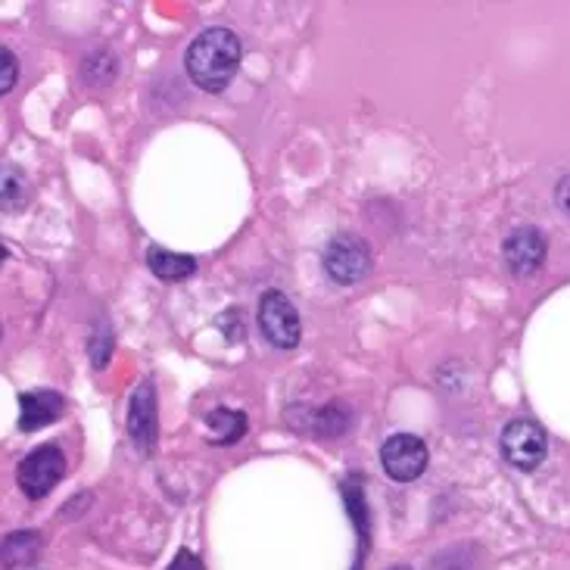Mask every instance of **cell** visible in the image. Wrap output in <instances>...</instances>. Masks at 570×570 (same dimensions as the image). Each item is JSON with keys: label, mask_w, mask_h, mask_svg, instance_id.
<instances>
[{"label": "cell", "mask_w": 570, "mask_h": 570, "mask_svg": "<svg viewBox=\"0 0 570 570\" xmlns=\"http://www.w3.org/2000/svg\"><path fill=\"white\" fill-rule=\"evenodd\" d=\"M185 66L190 81L200 91H225L232 85L237 66H240V41H237V35L232 29H222V26L200 31L190 41V47H187Z\"/></svg>", "instance_id": "6da1fadb"}, {"label": "cell", "mask_w": 570, "mask_h": 570, "mask_svg": "<svg viewBox=\"0 0 570 570\" xmlns=\"http://www.w3.org/2000/svg\"><path fill=\"white\" fill-rule=\"evenodd\" d=\"M324 275L334 284H358L368 275L371 268V249L358 234H334L324 247Z\"/></svg>", "instance_id": "7a4b0ae2"}, {"label": "cell", "mask_w": 570, "mask_h": 570, "mask_svg": "<svg viewBox=\"0 0 570 570\" xmlns=\"http://www.w3.org/2000/svg\"><path fill=\"white\" fill-rule=\"evenodd\" d=\"M499 446H502L505 462L514 464L518 471H537L546 459V452H549V436H546V428L537 421L514 417L505 424Z\"/></svg>", "instance_id": "3957f363"}, {"label": "cell", "mask_w": 570, "mask_h": 570, "mask_svg": "<svg viewBox=\"0 0 570 570\" xmlns=\"http://www.w3.org/2000/svg\"><path fill=\"white\" fill-rule=\"evenodd\" d=\"M259 331L265 340L278 350H293L303 340V322L299 312L281 291H265L259 299Z\"/></svg>", "instance_id": "277c9868"}, {"label": "cell", "mask_w": 570, "mask_h": 570, "mask_svg": "<svg viewBox=\"0 0 570 570\" xmlns=\"http://www.w3.org/2000/svg\"><path fill=\"white\" fill-rule=\"evenodd\" d=\"M62 474H66V455H62L60 446L47 443V446H38L19 462L16 483L29 499H45L60 483Z\"/></svg>", "instance_id": "5b68a950"}, {"label": "cell", "mask_w": 570, "mask_h": 570, "mask_svg": "<svg viewBox=\"0 0 570 570\" xmlns=\"http://www.w3.org/2000/svg\"><path fill=\"white\" fill-rule=\"evenodd\" d=\"M428 462H431L428 443L415 433H393L381 446V464L396 483H412L421 478L428 471Z\"/></svg>", "instance_id": "8992f818"}, {"label": "cell", "mask_w": 570, "mask_h": 570, "mask_svg": "<svg viewBox=\"0 0 570 570\" xmlns=\"http://www.w3.org/2000/svg\"><path fill=\"white\" fill-rule=\"evenodd\" d=\"M128 436L144 459H150L159 443V417H156V390L154 381L144 384L131 393L128 405Z\"/></svg>", "instance_id": "52a82bcc"}, {"label": "cell", "mask_w": 570, "mask_h": 570, "mask_svg": "<svg viewBox=\"0 0 570 570\" xmlns=\"http://www.w3.org/2000/svg\"><path fill=\"white\" fill-rule=\"evenodd\" d=\"M502 256L514 278H530L537 275L546 263V237L530 225H521L505 237L502 244Z\"/></svg>", "instance_id": "ba28073f"}, {"label": "cell", "mask_w": 570, "mask_h": 570, "mask_svg": "<svg viewBox=\"0 0 570 570\" xmlns=\"http://www.w3.org/2000/svg\"><path fill=\"white\" fill-rule=\"evenodd\" d=\"M62 396L53 390H29L19 396V431H41L62 415Z\"/></svg>", "instance_id": "9c48e42d"}, {"label": "cell", "mask_w": 570, "mask_h": 570, "mask_svg": "<svg viewBox=\"0 0 570 570\" xmlns=\"http://www.w3.org/2000/svg\"><path fill=\"white\" fill-rule=\"evenodd\" d=\"M147 265L159 281H185L197 272V259L194 256H185V253H171L166 247H150L147 249Z\"/></svg>", "instance_id": "30bf717a"}, {"label": "cell", "mask_w": 570, "mask_h": 570, "mask_svg": "<svg viewBox=\"0 0 570 570\" xmlns=\"http://www.w3.org/2000/svg\"><path fill=\"white\" fill-rule=\"evenodd\" d=\"M206 428H209L206 440L213 446H232V443H237L247 433V415L234 412V409H213L206 415Z\"/></svg>", "instance_id": "8fae6325"}, {"label": "cell", "mask_w": 570, "mask_h": 570, "mask_svg": "<svg viewBox=\"0 0 570 570\" xmlns=\"http://www.w3.org/2000/svg\"><path fill=\"white\" fill-rule=\"evenodd\" d=\"M38 549H41V540L38 533L31 530H16L3 542V568L7 570H22L29 568L31 561L38 558Z\"/></svg>", "instance_id": "7c38bea8"}, {"label": "cell", "mask_w": 570, "mask_h": 570, "mask_svg": "<svg viewBox=\"0 0 570 570\" xmlns=\"http://www.w3.org/2000/svg\"><path fill=\"white\" fill-rule=\"evenodd\" d=\"M350 428H353V415L343 405H324L322 412L315 415V431H318V436H340V433H346Z\"/></svg>", "instance_id": "4fadbf2b"}, {"label": "cell", "mask_w": 570, "mask_h": 570, "mask_svg": "<svg viewBox=\"0 0 570 570\" xmlns=\"http://www.w3.org/2000/svg\"><path fill=\"white\" fill-rule=\"evenodd\" d=\"M428 570H478V552L471 546H452L433 558Z\"/></svg>", "instance_id": "5bb4252c"}, {"label": "cell", "mask_w": 570, "mask_h": 570, "mask_svg": "<svg viewBox=\"0 0 570 570\" xmlns=\"http://www.w3.org/2000/svg\"><path fill=\"white\" fill-rule=\"evenodd\" d=\"M109 353H112V331H109L107 322H100L97 324V331L91 334L94 368H104V365H107Z\"/></svg>", "instance_id": "9a60e30c"}, {"label": "cell", "mask_w": 570, "mask_h": 570, "mask_svg": "<svg viewBox=\"0 0 570 570\" xmlns=\"http://www.w3.org/2000/svg\"><path fill=\"white\" fill-rule=\"evenodd\" d=\"M0 60H3V72H0V94H10L16 85V57L3 47L0 50Z\"/></svg>", "instance_id": "2e32d148"}, {"label": "cell", "mask_w": 570, "mask_h": 570, "mask_svg": "<svg viewBox=\"0 0 570 570\" xmlns=\"http://www.w3.org/2000/svg\"><path fill=\"white\" fill-rule=\"evenodd\" d=\"M169 570H206V568H203V561L194 556V552L181 549V552L175 556V561L169 564Z\"/></svg>", "instance_id": "e0dca14e"}, {"label": "cell", "mask_w": 570, "mask_h": 570, "mask_svg": "<svg viewBox=\"0 0 570 570\" xmlns=\"http://www.w3.org/2000/svg\"><path fill=\"white\" fill-rule=\"evenodd\" d=\"M556 203L570 216V175H564L556 187Z\"/></svg>", "instance_id": "ac0fdd59"}, {"label": "cell", "mask_w": 570, "mask_h": 570, "mask_svg": "<svg viewBox=\"0 0 570 570\" xmlns=\"http://www.w3.org/2000/svg\"><path fill=\"white\" fill-rule=\"evenodd\" d=\"M390 570H409V568H402V564H396V568H390Z\"/></svg>", "instance_id": "d6986e66"}]
</instances>
